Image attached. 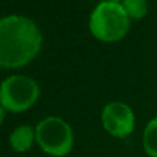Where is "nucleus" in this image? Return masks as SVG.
I'll list each match as a JSON object with an SVG mask.
<instances>
[{
  "instance_id": "obj_1",
  "label": "nucleus",
  "mask_w": 157,
  "mask_h": 157,
  "mask_svg": "<svg viewBox=\"0 0 157 157\" xmlns=\"http://www.w3.org/2000/svg\"><path fill=\"white\" fill-rule=\"evenodd\" d=\"M41 41V32L30 18L22 15L0 18V66L26 65L40 51Z\"/></svg>"
},
{
  "instance_id": "obj_2",
  "label": "nucleus",
  "mask_w": 157,
  "mask_h": 157,
  "mask_svg": "<svg viewBox=\"0 0 157 157\" xmlns=\"http://www.w3.org/2000/svg\"><path fill=\"white\" fill-rule=\"evenodd\" d=\"M130 29V17L121 3H99L90 17V30L102 41H117L127 35Z\"/></svg>"
},
{
  "instance_id": "obj_3",
  "label": "nucleus",
  "mask_w": 157,
  "mask_h": 157,
  "mask_svg": "<svg viewBox=\"0 0 157 157\" xmlns=\"http://www.w3.org/2000/svg\"><path fill=\"white\" fill-rule=\"evenodd\" d=\"M36 142L47 155L63 157L73 147V132L61 117L50 116L36 125Z\"/></svg>"
},
{
  "instance_id": "obj_4",
  "label": "nucleus",
  "mask_w": 157,
  "mask_h": 157,
  "mask_svg": "<svg viewBox=\"0 0 157 157\" xmlns=\"http://www.w3.org/2000/svg\"><path fill=\"white\" fill-rule=\"evenodd\" d=\"M39 86L33 78L14 75L6 78L0 86V105L10 112H24L39 98Z\"/></svg>"
},
{
  "instance_id": "obj_5",
  "label": "nucleus",
  "mask_w": 157,
  "mask_h": 157,
  "mask_svg": "<svg viewBox=\"0 0 157 157\" xmlns=\"http://www.w3.org/2000/svg\"><path fill=\"white\" fill-rule=\"evenodd\" d=\"M102 124L112 136L125 138L135 128V114L127 103L114 101L103 108Z\"/></svg>"
},
{
  "instance_id": "obj_6",
  "label": "nucleus",
  "mask_w": 157,
  "mask_h": 157,
  "mask_svg": "<svg viewBox=\"0 0 157 157\" xmlns=\"http://www.w3.org/2000/svg\"><path fill=\"white\" fill-rule=\"evenodd\" d=\"M36 141V128L30 125H19L11 132L10 135V145L15 152L25 153L32 147L33 142Z\"/></svg>"
},
{
  "instance_id": "obj_7",
  "label": "nucleus",
  "mask_w": 157,
  "mask_h": 157,
  "mask_svg": "<svg viewBox=\"0 0 157 157\" xmlns=\"http://www.w3.org/2000/svg\"><path fill=\"white\" fill-rule=\"evenodd\" d=\"M144 150L149 157H157V117L146 124L142 135Z\"/></svg>"
},
{
  "instance_id": "obj_8",
  "label": "nucleus",
  "mask_w": 157,
  "mask_h": 157,
  "mask_svg": "<svg viewBox=\"0 0 157 157\" xmlns=\"http://www.w3.org/2000/svg\"><path fill=\"white\" fill-rule=\"evenodd\" d=\"M121 6L127 15L132 19H142L147 14L149 8L146 0H123Z\"/></svg>"
},
{
  "instance_id": "obj_9",
  "label": "nucleus",
  "mask_w": 157,
  "mask_h": 157,
  "mask_svg": "<svg viewBox=\"0 0 157 157\" xmlns=\"http://www.w3.org/2000/svg\"><path fill=\"white\" fill-rule=\"evenodd\" d=\"M4 110H6V109L0 105V124H2L3 120H4Z\"/></svg>"
},
{
  "instance_id": "obj_10",
  "label": "nucleus",
  "mask_w": 157,
  "mask_h": 157,
  "mask_svg": "<svg viewBox=\"0 0 157 157\" xmlns=\"http://www.w3.org/2000/svg\"><path fill=\"white\" fill-rule=\"evenodd\" d=\"M108 2H116V3H120V2H123V0H108Z\"/></svg>"
}]
</instances>
